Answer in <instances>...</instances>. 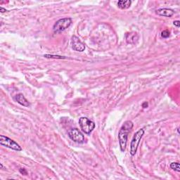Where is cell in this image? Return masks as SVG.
Segmentation results:
<instances>
[{
  "label": "cell",
  "instance_id": "ba28073f",
  "mask_svg": "<svg viewBox=\"0 0 180 180\" xmlns=\"http://www.w3.org/2000/svg\"><path fill=\"white\" fill-rule=\"evenodd\" d=\"M139 39V35L135 32H130L125 34V40L127 44H135Z\"/></svg>",
  "mask_w": 180,
  "mask_h": 180
},
{
  "label": "cell",
  "instance_id": "7c38bea8",
  "mask_svg": "<svg viewBox=\"0 0 180 180\" xmlns=\"http://www.w3.org/2000/svg\"><path fill=\"white\" fill-rule=\"evenodd\" d=\"M170 168L173 169V170H175L177 173L180 172V167H179V163H172L170 164Z\"/></svg>",
  "mask_w": 180,
  "mask_h": 180
},
{
  "label": "cell",
  "instance_id": "30bf717a",
  "mask_svg": "<svg viewBox=\"0 0 180 180\" xmlns=\"http://www.w3.org/2000/svg\"><path fill=\"white\" fill-rule=\"evenodd\" d=\"M16 99L18 103L21 106H23L29 107L30 106V103L25 99V97H24L23 94H17L16 97Z\"/></svg>",
  "mask_w": 180,
  "mask_h": 180
},
{
  "label": "cell",
  "instance_id": "52a82bcc",
  "mask_svg": "<svg viewBox=\"0 0 180 180\" xmlns=\"http://www.w3.org/2000/svg\"><path fill=\"white\" fill-rule=\"evenodd\" d=\"M71 43H72V48H73V50H75L76 51L82 52V51H83L85 49V44L82 42L80 39L75 35L72 37Z\"/></svg>",
  "mask_w": 180,
  "mask_h": 180
},
{
  "label": "cell",
  "instance_id": "ffe728a7",
  "mask_svg": "<svg viewBox=\"0 0 180 180\" xmlns=\"http://www.w3.org/2000/svg\"><path fill=\"white\" fill-rule=\"evenodd\" d=\"M177 132L179 134V128H177Z\"/></svg>",
  "mask_w": 180,
  "mask_h": 180
},
{
  "label": "cell",
  "instance_id": "6da1fadb",
  "mask_svg": "<svg viewBox=\"0 0 180 180\" xmlns=\"http://www.w3.org/2000/svg\"><path fill=\"white\" fill-rule=\"evenodd\" d=\"M133 123L130 120L125 121L122 126L120 129L118 133V139H119V144L120 150L123 152L125 151L126 147H127V141L128 135L130 132L131 129L133 127Z\"/></svg>",
  "mask_w": 180,
  "mask_h": 180
},
{
  "label": "cell",
  "instance_id": "9c48e42d",
  "mask_svg": "<svg viewBox=\"0 0 180 180\" xmlns=\"http://www.w3.org/2000/svg\"><path fill=\"white\" fill-rule=\"evenodd\" d=\"M156 13L158 15L164 17H172L175 13V11L173 9H160L156 11Z\"/></svg>",
  "mask_w": 180,
  "mask_h": 180
},
{
  "label": "cell",
  "instance_id": "ac0fdd59",
  "mask_svg": "<svg viewBox=\"0 0 180 180\" xmlns=\"http://www.w3.org/2000/svg\"><path fill=\"white\" fill-rule=\"evenodd\" d=\"M0 11H1V13H4V12H6V11H7L5 9H4L3 7H0Z\"/></svg>",
  "mask_w": 180,
  "mask_h": 180
},
{
  "label": "cell",
  "instance_id": "d6986e66",
  "mask_svg": "<svg viewBox=\"0 0 180 180\" xmlns=\"http://www.w3.org/2000/svg\"><path fill=\"white\" fill-rule=\"evenodd\" d=\"M1 169H3V168H4V166H3L2 164H1Z\"/></svg>",
  "mask_w": 180,
  "mask_h": 180
},
{
  "label": "cell",
  "instance_id": "8992f818",
  "mask_svg": "<svg viewBox=\"0 0 180 180\" xmlns=\"http://www.w3.org/2000/svg\"><path fill=\"white\" fill-rule=\"evenodd\" d=\"M68 136L71 139L76 143L83 144L85 141V137L80 131L77 128L72 129L68 132Z\"/></svg>",
  "mask_w": 180,
  "mask_h": 180
},
{
  "label": "cell",
  "instance_id": "2e32d148",
  "mask_svg": "<svg viewBox=\"0 0 180 180\" xmlns=\"http://www.w3.org/2000/svg\"><path fill=\"white\" fill-rule=\"evenodd\" d=\"M173 24H174V25H175V26L177 27V28H179L180 26V22L179 21H174L173 22Z\"/></svg>",
  "mask_w": 180,
  "mask_h": 180
},
{
  "label": "cell",
  "instance_id": "4fadbf2b",
  "mask_svg": "<svg viewBox=\"0 0 180 180\" xmlns=\"http://www.w3.org/2000/svg\"><path fill=\"white\" fill-rule=\"evenodd\" d=\"M46 58H50V59H65V57H61V56H57V55H49L46 54L44 56Z\"/></svg>",
  "mask_w": 180,
  "mask_h": 180
},
{
  "label": "cell",
  "instance_id": "8fae6325",
  "mask_svg": "<svg viewBox=\"0 0 180 180\" xmlns=\"http://www.w3.org/2000/svg\"><path fill=\"white\" fill-rule=\"evenodd\" d=\"M131 4H132V1H129V0H126V1L120 0V1H119L118 2V6L120 9H126L130 7Z\"/></svg>",
  "mask_w": 180,
  "mask_h": 180
},
{
  "label": "cell",
  "instance_id": "9a60e30c",
  "mask_svg": "<svg viewBox=\"0 0 180 180\" xmlns=\"http://www.w3.org/2000/svg\"><path fill=\"white\" fill-rule=\"evenodd\" d=\"M19 171H20V173L22 174V175H28V172L25 169L21 168L19 170Z\"/></svg>",
  "mask_w": 180,
  "mask_h": 180
},
{
  "label": "cell",
  "instance_id": "3957f363",
  "mask_svg": "<svg viewBox=\"0 0 180 180\" xmlns=\"http://www.w3.org/2000/svg\"><path fill=\"white\" fill-rule=\"evenodd\" d=\"M0 144L3 147H7L9 149L17 151H22V148L20 147L19 144L16 142V141L12 140L10 138L6 137L4 135L0 136Z\"/></svg>",
  "mask_w": 180,
  "mask_h": 180
},
{
  "label": "cell",
  "instance_id": "e0dca14e",
  "mask_svg": "<svg viewBox=\"0 0 180 180\" xmlns=\"http://www.w3.org/2000/svg\"><path fill=\"white\" fill-rule=\"evenodd\" d=\"M149 106V103L147 102H144V103H142V107L143 109H147V108Z\"/></svg>",
  "mask_w": 180,
  "mask_h": 180
},
{
  "label": "cell",
  "instance_id": "5b68a950",
  "mask_svg": "<svg viewBox=\"0 0 180 180\" xmlns=\"http://www.w3.org/2000/svg\"><path fill=\"white\" fill-rule=\"evenodd\" d=\"M79 125L82 130L87 135H89L95 128V124L85 117H82L79 120Z\"/></svg>",
  "mask_w": 180,
  "mask_h": 180
},
{
  "label": "cell",
  "instance_id": "7a4b0ae2",
  "mask_svg": "<svg viewBox=\"0 0 180 180\" xmlns=\"http://www.w3.org/2000/svg\"><path fill=\"white\" fill-rule=\"evenodd\" d=\"M144 135V130L143 129H140L134 135L130 144V154L132 155H135L137 153L138 146Z\"/></svg>",
  "mask_w": 180,
  "mask_h": 180
},
{
  "label": "cell",
  "instance_id": "277c9868",
  "mask_svg": "<svg viewBox=\"0 0 180 180\" xmlns=\"http://www.w3.org/2000/svg\"><path fill=\"white\" fill-rule=\"evenodd\" d=\"M72 24V19L70 18H64L59 20L54 25L53 30L55 33H60V32L64 31L65 30L71 26Z\"/></svg>",
  "mask_w": 180,
  "mask_h": 180
},
{
  "label": "cell",
  "instance_id": "5bb4252c",
  "mask_svg": "<svg viewBox=\"0 0 180 180\" xmlns=\"http://www.w3.org/2000/svg\"><path fill=\"white\" fill-rule=\"evenodd\" d=\"M170 32L167 30H163L161 33V37L163 38H167L170 37Z\"/></svg>",
  "mask_w": 180,
  "mask_h": 180
}]
</instances>
